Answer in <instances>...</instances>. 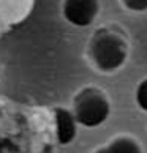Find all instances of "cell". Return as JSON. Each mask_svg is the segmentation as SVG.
<instances>
[{
	"label": "cell",
	"mask_w": 147,
	"mask_h": 153,
	"mask_svg": "<svg viewBox=\"0 0 147 153\" xmlns=\"http://www.w3.org/2000/svg\"><path fill=\"white\" fill-rule=\"evenodd\" d=\"M71 114L78 126L93 129L101 126L109 118L111 104L103 92L93 87H87L76 95Z\"/></svg>",
	"instance_id": "7a4b0ae2"
},
{
	"label": "cell",
	"mask_w": 147,
	"mask_h": 153,
	"mask_svg": "<svg viewBox=\"0 0 147 153\" xmlns=\"http://www.w3.org/2000/svg\"><path fill=\"white\" fill-rule=\"evenodd\" d=\"M120 2L128 11H133V13L147 11V0H120Z\"/></svg>",
	"instance_id": "ba28073f"
},
{
	"label": "cell",
	"mask_w": 147,
	"mask_h": 153,
	"mask_svg": "<svg viewBox=\"0 0 147 153\" xmlns=\"http://www.w3.org/2000/svg\"><path fill=\"white\" fill-rule=\"evenodd\" d=\"M93 153H143V147L130 136H119L109 144L97 149Z\"/></svg>",
	"instance_id": "8992f818"
},
{
	"label": "cell",
	"mask_w": 147,
	"mask_h": 153,
	"mask_svg": "<svg viewBox=\"0 0 147 153\" xmlns=\"http://www.w3.org/2000/svg\"><path fill=\"white\" fill-rule=\"evenodd\" d=\"M35 0H0V27L21 24L32 13Z\"/></svg>",
	"instance_id": "277c9868"
},
{
	"label": "cell",
	"mask_w": 147,
	"mask_h": 153,
	"mask_svg": "<svg viewBox=\"0 0 147 153\" xmlns=\"http://www.w3.org/2000/svg\"><path fill=\"white\" fill-rule=\"evenodd\" d=\"M89 57L92 65L103 74L119 71L128 59V46L120 35L109 30L95 33L89 44Z\"/></svg>",
	"instance_id": "6da1fadb"
},
{
	"label": "cell",
	"mask_w": 147,
	"mask_h": 153,
	"mask_svg": "<svg viewBox=\"0 0 147 153\" xmlns=\"http://www.w3.org/2000/svg\"><path fill=\"white\" fill-rule=\"evenodd\" d=\"M100 13L98 0H63L62 16L68 24L84 29L92 25Z\"/></svg>",
	"instance_id": "3957f363"
},
{
	"label": "cell",
	"mask_w": 147,
	"mask_h": 153,
	"mask_svg": "<svg viewBox=\"0 0 147 153\" xmlns=\"http://www.w3.org/2000/svg\"><path fill=\"white\" fill-rule=\"evenodd\" d=\"M134 101L139 109L147 114V77L138 84L136 92H134Z\"/></svg>",
	"instance_id": "52a82bcc"
},
{
	"label": "cell",
	"mask_w": 147,
	"mask_h": 153,
	"mask_svg": "<svg viewBox=\"0 0 147 153\" xmlns=\"http://www.w3.org/2000/svg\"><path fill=\"white\" fill-rule=\"evenodd\" d=\"M55 125H57V140L62 145H68L75 140L78 123L71 111L55 109Z\"/></svg>",
	"instance_id": "5b68a950"
}]
</instances>
